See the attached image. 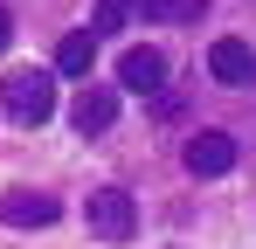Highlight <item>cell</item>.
I'll list each match as a JSON object with an SVG mask.
<instances>
[{
	"mask_svg": "<svg viewBox=\"0 0 256 249\" xmlns=\"http://www.w3.org/2000/svg\"><path fill=\"white\" fill-rule=\"evenodd\" d=\"M56 222V194L42 187H7L0 194V228H48Z\"/></svg>",
	"mask_w": 256,
	"mask_h": 249,
	"instance_id": "4",
	"label": "cell"
},
{
	"mask_svg": "<svg viewBox=\"0 0 256 249\" xmlns=\"http://www.w3.org/2000/svg\"><path fill=\"white\" fill-rule=\"evenodd\" d=\"M70 118H76V132H84V138H104V132L118 124V90H84Z\"/></svg>",
	"mask_w": 256,
	"mask_h": 249,
	"instance_id": "7",
	"label": "cell"
},
{
	"mask_svg": "<svg viewBox=\"0 0 256 249\" xmlns=\"http://www.w3.org/2000/svg\"><path fill=\"white\" fill-rule=\"evenodd\" d=\"M7 42H14V21H7V7H0V48H7Z\"/></svg>",
	"mask_w": 256,
	"mask_h": 249,
	"instance_id": "11",
	"label": "cell"
},
{
	"mask_svg": "<svg viewBox=\"0 0 256 249\" xmlns=\"http://www.w3.org/2000/svg\"><path fill=\"white\" fill-rule=\"evenodd\" d=\"M118 83L125 90H146V97L166 90V48H125L118 56Z\"/></svg>",
	"mask_w": 256,
	"mask_h": 249,
	"instance_id": "6",
	"label": "cell"
},
{
	"mask_svg": "<svg viewBox=\"0 0 256 249\" xmlns=\"http://www.w3.org/2000/svg\"><path fill=\"white\" fill-rule=\"evenodd\" d=\"M132 14H138V0H97V7H90V28H97V35H118Z\"/></svg>",
	"mask_w": 256,
	"mask_h": 249,
	"instance_id": "9",
	"label": "cell"
},
{
	"mask_svg": "<svg viewBox=\"0 0 256 249\" xmlns=\"http://www.w3.org/2000/svg\"><path fill=\"white\" fill-rule=\"evenodd\" d=\"M90 62H97V28H76L56 42V76H84Z\"/></svg>",
	"mask_w": 256,
	"mask_h": 249,
	"instance_id": "8",
	"label": "cell"
},
{
	"mask_svg": "<svg viewBox=\"0 0 256 249\" xmlns=\"http://www.w3.org/2000/svg\"><path fill=\"white\" fill-rule=\"evenodd\" d=\"M208 76H214V83H228V90L256 83V48H250L242 35H222V42H208Z\"/></svg>",
	"mask_w": 256,
	"mask_h": 249,
	"instance_id": "3",
	"label": "cell"
},
{
	"mask_svg": "<svg viewBox=\"0 0 256 249\" xmlns=\"http://www.w3.org/2000/svg\"><path fill=\"white\" fill-rule=\"evenodd\" d=\"M180 160H187V173H194V180H222V173L236 166V138H228V132H194Z\"/></svg>",
	"mask_w": 256,
	"mask_h": 249,
	"instance_id": "5",
	"label": "cell"
},
{
	"mask_svg": "<svg viewBox=\"0 0 256 249\" xmlns=\"http://www.w3.org/2000/svg\"><path fill=\"white\" fill-rule=\"evenodd\" d=\"M84 222H90L97 242H132V236H138V201H132L125 187H90Z\"/></svg>",
	"mask_w": 256,
	"mask_h": 249,
	"instance_id": "2",
	"label": "cell"
},
{
	"mask_svg": "<svg viewBox=\"0 0 256 249\" xmlns=\"http://www.w3.org/2000/svg\"><path fill=\"white\" fill-rule=\"evenodd\" d=\"M201 7H208V0H138V14H152V21H173V28H180V21H194Z\"/></svg>",
	"mask_w": 256,
	"mask_h": 249,
	"instance_id": "10",
	"label": "cell"
},
{
	"mask_svg": "<svg viewBox=\"0 0 256 249\" xmlns=\"http://www.w3.org/2000/svg\"><path fill=\"white\" fill-rule=\"evenodd\" d=\"M0 111L21 132H42L56 118V70H7L0 76Z\"/></svg>",
	"mask_w": 256,
	"mask_h": 249,
	"instance_id": "1",
	"label": "cell"
}]
</instances>
